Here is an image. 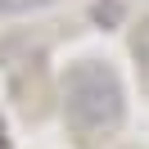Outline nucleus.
I'll list each match as a JSON object with an SVG mask.
<instances>
[{
  "label": "nucleus",
  "instance_id": "1",
  "mask_svg": "<svg viewBox=\"0 0 149 149\" xmlns=\"http://www.w3.org/2000/svg\"><path fill=\"white\" fill-rule=\"evenodd\" d=\"M63 118L81 136L113 131L122 122V86L104 63H72L63 72Z\"/></svg>",
  "mask_w": 149,
  "mask_h": 149
},
{
  "label": "nucleus",
  "instance_id": "3",
  "mask_svg": "<svg viewBox=\"0 0 149 149\" xmlns=\"http://www.w3.org/2000/svg\"><path fill=\"white\" fill-rule=\"evenodd\" d=\"M0 145H5V118H0Z\"/></svg>",
  "mask_w": 149,
  "mask_h": 149
},
{
  "label": "nucleus",
  "instance_id": "2",
  "mask_svg": "<svg viewBox=\"0 0 149 149\" xmlns=\"http://www.w3.org/2000/svg\"><path fill=\"white\" fill-rule=\"evenodd\" d=\"M131 50H136V63H140V77L149 81V18H140L136 36H131Z\"/></svg>",
  "mask_w": 149,
  "mask_h": 149
}]
</instances>
